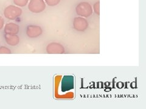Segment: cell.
I'll return each instance as SVG.
<instances>
[{"instance_id": "3", "label": "cell", "mask_w": 146, "mask_h": 109, "mask_svg": "<svg viewBox=\"0 0 146 109\" xmlns=\"http://www.w3.org/2000/svg\"><path fill=\"white\" fill-rule=\"evenodd\" d=\"M46 3L44 0H30L28 3V9L34 13H40L44 11Z\"/></svg>"}, {"instance_id": "1", "label": "cell", "mask_w": 146, "mask_h": 109, "mask_svg": "<svg viewBox=\"0 0 146 109\" xmlns=\"http://www.w3.org/2000/svg\"><path fill=\"white\" fill-rule=\"evenodd\" d=\"M23 13L22 9L17 6L9 5L4 10V15L6 18L10 20H15L20 17Z\"/></svg>"}, {"instance_id": "6", "label": "cell", "mask_w": 146, "mask_h": 109, "mask_svg": "<svg viewBox=\"0 0 146 109\" xmlns=\"http://www.w3.org/2000/svg\"><path fill=\"white\" fill-rule=\"evenodd\" d=\"M74 89V77L72 76H65L62 79V92H66Z\"/></svg>"}, {"instance_id": "13", "label": "cell", "mask_w": 146, "mask_h": 109, "mask_svg": "<svg viewBox=\"0 0 146 109\" xmlns=\"http://www.w3.org/2000/svg\"><path fill=\"white\" fill-rule=\"evenodd\" d=\"M93 10L97 15H100V2L98 1L93 5Z\"/></svg>"}, {"instance_id": "12", "label": "cell", "mask_w": 146, "mask_h": 109, "mask_svg": "<svg viewBox=\"0 0 146 109\" xmlns=\"http://www.w3.org/2000/svg\"><path fill=\"white\" fill-rule=\"evenodd\" d=\"M11 51L5 46L0 47V54H11Z\"/></svg>"}, {"instance_id": "4", "label": "cell", "mask_w": 146, "mask_h": 109, "mask_svg": "<svg viewBox=\"0 0 146 109\" xmlns=\"http://www.w3.org/2000/svg\"><path fill=\"white\" fill-rule=\"evenodd\" d=\"M73 27L74 29L79 32H84L87 29L88 22L85 18L83 17H76L73 20Z\"/></svg>"}, {"instance_id": "8", "label": "cell", "mask_w": 146, "mask_h": 109, "mask_svg": "<svg viewBox=\"0 0 146 109\" xmlns=\"http://www.w3.org/2000/svg\"><path fill=\"white\" fill-rule=\"evenodd\" d=\"M20 32V27L14 22L7 23L4 27V32L5 34L17 35Z\"/></svg>"}, {"instance_id": "5", "label": "cell", "mask_w": 146, "mask_h": 109, "mask_svg": "<svg viewBox=\"0 0 146 109\" xmlns=\"http://www.w3.org/2000/svg\"><path fill=\"white\" fill-rule=\"evenodd\" d=\"M26 35L30 38H38L43 33L42 27L39 26L29 25L26 28Z\"/></svg>"}, {"instance_id": "10", "label": "cell", "mask_w": 146, "mask_h": 109, "mask_svg": "<svg viewBox=\"0 0 146 109\" xmlns=\"http://www.w3.org/2000/svg\"><path fill=\"white\" fill-rule=\"evenodd\" d=\"M13 1L15 6L23 7L26 6L27 4H28L29 0H13Z\"/></svg>"}, {"instance_id": "14", "label": "cell", "mask_w": 146, "mask_h": 109, "mask_svg": "<svg viewBox=\"0 0 146 109\" xmlns=\"http://www.w3.org/2000/svg\"><path fill=\"white\" fill-rule=\"evenodd\" d=\"M4 26V18L0 15V30H1Z\"/></svg>"}, {"instance_id": "11", "label": "cell", "mask_w": 146, "mask_h": 109, "mask_svg": "<svg viewBox=\"0 0 146 109\" xmlns=\"http://www.w3.org/2000/svg\"><path fill=\"white\" fill-rule=\"evenodd\" d=\"M44 1L49 6H57L60 2V0H44Z\"/></svg>"}, {"instance_id": "9", "label": "cell", "mask_w": 146, "mask_h": 109, "mask_svg": "<svg viewBox=\"0 0 146 109\" xmlns=\"http://www.w3.org/2000/svg\"><path fill=\"white\" fill-rule=\"evenodd\" d=\"M6 43L11 46H15L20 43V38L17 35H4Z\"/></svg>"}, {"instance_id": "7", "label": "cell", "mask_w": 146, "mask_h": 109, "mask_svg": "<svg viewBox=\"0 0 146 109\" xmlns=\"http://www.w3.org/2000/svg\"><path fill=\"white\" fill-rule=\"evenodd\" d=\"M46 52L49 54H61L65 52L63 45L57 43H51L48 45Z\"/></svg>"}, {"instance_id": "2", "label": "cell", "mask_w": 146, "mask_h": 109, "mask_svg": "<svg viewBox=\"0 0 146 109\" xmlns=\"http://www.w3.org/2000/svg\"><path fill=\"white\" fill-rule=\"evenodd\" d=\"M76 12L77 14L81 17L88 18L92 15L93 7L88 3L82 2L77 6Z\"/></svg>"}]
</instances>
